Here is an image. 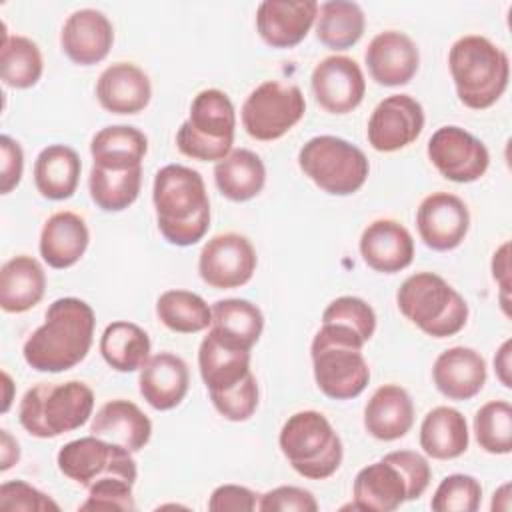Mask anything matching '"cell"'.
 <instances>
[{"label":"cell","mask_w":512,"mask_h":512,"mask_svg":"<svg viewBox=\"0 0 512 512\" xmlns=\"http://www.w3.org/2000/svg\"><path fill=\"white\" fill-rule=\"evenodd\" d=\"M152 202L156 224L166 242L192 246L210 228V200L204 178L198 170L182 164H168L154 176Z\"/></svg>","instance_id":"2"},{"label":"cell","mask_w":512,"mask_h":512,"mask_svg":"<svg viewBox=\"0 0 512 512\" xmlns=\"http://www.w3.org/2000/svg\"><path fill=\"white\" fill-rule=\"evenodd\" d=\"M96 316L90 304L66 296L54 300L38 326L22 346L24 360L38 372H66L80 364L94 340Z\"/></svg>","instance_id":"1"},{"label":"cell","mask_w":512,"mask_h":512,"mask_svg":"<svg viewBox=\"0 0 512 512\" xmlns=\"http://www.w3.org/2000/svg\"><path fill=\"white\" fill-rule=\"evenodd\" d=\"M358 248L366 266L382 274H396L414 260L412 234L390 218L370 222L360 236Z\"/></svg>","instance_id":"22"},{"label":"cell","mask_w":512,"mask_h":512,"mask_svg":"<svg viewBox=\"0 0 512 512\" xmlns=\"http://www.w3.org/2000/svg\"><path fill=\"white\" fill-rule=\"evenodd\" d=\"M210 332L240 348L252 350L264 330V316L256 304L244 298L218 300L212 306Z\"/></svg>","instance_id":"34"},{"label":"cell","mask_w":512,"mask_h":512,"mask_svg":"<svg viewBox=\"0 0 512 512\" xmlns=\"http://www.w3.org/2000/svg\"><path fill=\"white\" fill-rule=\"evenodd\" d=\"M96 98L112 114H138L152 98L150 78L132 62L110 64L98 76Z\"/></svg>","instance_id":"24"},{"label":"cell","mask_w":512,"mask_h":512,"mask_svg":"<svg viewBox=\"0 0 512 512\" xmlns=\"http://www.w3.org/2000/svg\"><path fill=\"white\" fill-rule=\"evenodd\" d=\"M424 128V108L408 94H390L372 110L366 138L378 152H396L410 146Z\"/></svg>","instance_id":"16"},{"label":"cell","mask_w":512,"mask_h":512,"mask_svg":"<svg viewBox=\"0 0 512 512\" xmlns=\"http://www.w3.org/2000/svg\"><path fill=\"white\" fill-rule=\"evenodd\" d=\"M470 432L460 410L432 408L420 424V448L434 460H452L468 450Z\"/></svg>","instance_id":"31"},{"label":"cell","mask_w":512,"mask_h":512,"mask_svg":"<svg viewBox=\"0 0 512 512\" xmlns=\"http://www.w3.org/2000/svg\"><path fill=\"white\" fill-rule=\"evenodd\" d=\"M486 360L480 352L468 346H452L438 354L432 366L436 390L448 400H470L486 384Z\"/></svg>","instance_id":"23"},{"label":"cell","mask_w":512,"mask_h":512,"mask_svg":"<svg viewBox=\"0 0 512 512\" xmlns=\"http://www.w3.org/2000/svg\"><path fill=\"white\" fill-rule=\"evenodd\" d=\"M142 398L154 410L176 408L190 386L186 362L172 352H158L146 360L138 378Z\"/></svg>","instance_id":"25"},{"label":"cell","mask_w":512,"mask_h":512,"mask_svg":"<svg viewBox=\"0 0 512 512\" xmlns=\"http://www.w3.org/2000/svg\"><path fill=\"white\" fill-rule=\"evenodd\" d=\"M448 68L460 102L472 110L494 106L508 88L510 60L484 36L458 38L448 52Z\"/></svg>","instance_id":"6"},{"label":"cell","mask_w":512,"mask_h":512,"mask_svg":"<svg viewBox=\"0 0 512 512\" xmlns=\"http://www.w3.org/2000/svg\"><path fill=\"white\" fill-rule=\"evenodd\" d=\"M2 380H4V402H2V412H8L10 402H12V388H14V384H12L10 376H8V372H2Z\"/></svg>","instance_id":"52"},{"label":"cell","mask_w":512,"mask_h":512,"mask_svg":"<svg viewBox=\"0 0 512 512\" xmlns=\"http://www.w3.org/2000/svg\"><path fill=\"white\" fill-rule=\"evenodd\" d=\"M0 192L10 194L22 178L24 170V152L22 146L10 138V136H0Z\"/></svg>","instance_id":"47"},{"label":"cell","mask_w":512,"mask_h":512,"mask_svg":"<svg viewBox=\"0 0 512 512\" xmlns=\"http://www.w3.org/2000/svg\"><path fill=\"white\" fill-rule=\"evenodd\" d=\"M114 44V28L106 14L94 8L72 12L60 32L64 54L80 66L102 62Z\"/></svg>","instance_id":"21"},{"label":"cell","mask_w":512,"mask_h":512,"mask_svg":"<svg viewBox=\"0 0 512 512\" xmlns=\"http://www.w3.org/2000/svg\"><path fill=\"white\" fill-rule=\"evenodd\" d=\"M56 462L66 478L84 488L108 476H120L132 482H136L138 476L132 452L94 434L64 444L58 450Z\"/></svg>","instance_id":"13"},{"label":"cell","mask_w":512,"mask_h":512,"mask_svg":"<svg viewBox=\"0 0 512 512\" xmlns=\"http://www.w3.org/2000/svg\"><path fill=\"white\" fill-rule=\"evenodd\" d=\"M90 242V232L82 216L62 210L52 214L40 232V256L56 270L74 266L86 252Z\"/></svg>","instance_id":"28"},{"label":"cell","mask_w":512,"mask_h":512,"mask_svg":"<svg viewBox=\"0 0 512 512\" xmlns=\"http://www.w3.org/2000/svg\"><path fill=\"white\" fill-rule=\"evenodd\" d=\"M416 228L428 248L436 252L454 250L464 242L470 228L468 206L456 194L432 192L416 210Z\"/></svg>","instance_id":"18"},{"label":"cell","mask_w":512,"mask_h":512,"mask_svg":"<svg viewBox=\"0 0 512 512\" xmlns=\"http://www.w3.org/2000/svg\"><path fill=\"white\" fill-rule=\"evenodd\" d=\"M432 478L428 460L414 450L388 452L378 462L364 466L352 486V508L392 512L406 500L420 498Z\"/></svg>","instance_id":"4"},{"label":"cell","mask_w":512,"mask_h":512,"mask_svg":"<svg viewBox=\"0 0 512 512\" xmlns=\"http://www.w3.org/2000/svg\"><path fill=\"white\" fill-rule=\"evenodd\" d=\"M482 502V486L470 474L446 476L430 502L436 512H476Z\"/></svg>","instance_id":"41"},{"label":"cell","mask_w":512,"mask_h":512,"mask_svg":"<svg viewBox=\"0 0 512 512\" xmlns=\"http://www.w3.org/2000/svg\"><path fill=\"white\" fill-rule=\"evenodd\" d=\"M364 60L376 84L404 86L418 72L420 52L408 34L384 30L370 40Z\"/></svg>","instance_id":"20"},{"label":"cell","mask_w":512,"mask_h":512,"mask_svg":"<svg viewBox=\"0 0 512 512\" xmlns=\"http://www.w3.org/2000/svg\"><path fill=\"white\" fill-rule=\"evenodd\" d=\"M198 368L220 416L230 422H244L256 412L260 394L250 370V350L208 330L198 348Z\"/></svg>","instance_id":"3"},{"label":"cell","mask_w":512,"mask_h":512,"mask_svg":"<svg viewBox=\"0 0 512 512\" xmlns=\"http://www.w3.org/2000/svg\"><path fill=\"white\" fill-rule=\"evenodd\" d=\"M508 252H510V244L504 242L492 256V278L498 282L500 286V304L504 314L508 316V294H510V260H508Z\"/></svg>","instance_id":"48"},{"label":"cell","mask_w":512,"mask_h":512,"mask_svg":"<svg viewBox=\"0 0 512 512\" xmlns=\"http://www.w3.org/2000/svg\"><path fill=\"white\" fill-rule=\"evenodd\" d=\"M428 158L432 166L458 184L476 182L490 166L486 144L460 126H442L428 140Z\"/></svg>","instance_id":"14"},{"label":"cell","mask_w":512,"mask_h":512,"mask_svg":"<svg viewBox=\"0 0 512 512\" xmlns=\"http://www.w3.org/2000/svg\"><path fill=\"white\" fill-rule=\"evenodd\" d=\"M298 166L320 190L332 196L358 192L370 172L368 158L356 144L330 134L310 138L298 152Z\"/></svg>","instance_id":"11"},{"label":"cell","mask_w":512,"mask_h":512,"mask_svg":"<svg viewBox=\"0 0 512 512\" xmlns=\"http://www.w3.org/2000/svg\"><path fill=\"white\" fill-rule=\"evenodd\" d=\"M310 84L316 102L330 114L352 112L360 106L366 92L360 64L340 54L322 58L312 70Z\"/></svg>","instance_id":"17"},{"label":"cell","mask_w":512,"mask_h":512,"mask_svg":"<svg viewBox=\"0 0 512 512\" xmlns=\"http://www.w3.org/2000/svg\"><path fill=\"white\" fill-rule=\"evenodd\" d=\"M214 182L224 198L232 202H246L262 192L266 184V166L256 152L236 148L216 162Z\"/></svg>","instance_id":"32"},{"label":"cell","mask_w":512,"mask_h":512,"mask_svg":"<svg viewBox=\"0 0 512 512\" xmlns=\"http://www.w3.org/2000/svg\"><path fill=\"white\" fill-rule=\"evenodd\" d=\"M0 508L2 510H24V512H58L60 506L38 488L24 480H10L0 486Z\"/></svg>","instance_id":"44"},{"label":"cell","mask_w":512,"mask_h":512,"mask_svg":"<svg viewBox=\"0 0 512 512\" xmlns=\"http://www.w3.org/2000/svg\"><path fill=\"white\" fill-rule=\"evenodd\" d=\"M0 436H2V444H0V470H8L10 466H14L20 458V448H18V442L10 436L8 430H0Z\"/></svg>","instance_id":"50"},{"label":"cell","mask_w":512,"mask_h":512,"mask_svg":"<svg viewBox=\"0 0 512 512\" xmlns=\"http://www.w3.org/2000/svg\"><path fill=\"white\" fill-rule=\"evenodd\" d=\"M306 112V100L296 84L266 80L242 104V126L254 140L272 142L292 130Z\"/></svg>","instance_id":"12"},{"label":"cell","mask_w":512,"mask_h":512,"mask_svg":"<svg viewBox=\"0 0 512 512\" xmlns=\"http://www.w3.org/2000/svg\"><path fill=\"white\" fill-rule=\"evenodd\" d=\"M236 130L234 104L226 92L206 88L190 104L188 120L176 132L178 150L200 162H220L232 152Z\"/></svg>","instance_id":"10"},{"label":"cell","mask_w":512,"mask_h":512,"mask_svg":"<svg viewBox=\"0 0 512 512\" xmlns=\"http://www.w3.org/2000/svg\"><path fill=\"white\" fill-rule=\"evenodd\" d=\"M316 38L330 50H348L364 34L366 16L356 2L328 0L316 16Z\"/></svg>","instance_id":"36"},{"label":"cell","mask_w":512,"mask_h":512,"mask_svg":"<svg viewBox=\"0 0 512 512\" xmlns=\"http://www.w3.org/2000/svg\"><path fill=\"white\" fill-rule=\"evenodd\" d=\"M100 354L112 370L136 372L150 358V338L138 324L116 320L100 336Z\"/></svg>","instance_id":"35"},{"label":"cell","mask_w":512,"mask_h":512,"mask_svg":"<svg viewBox=\"0 0 512 512\" xmlns=\"http://www.w3.org/2000/svg\"><path fill=\"white\" fill-rule=\"evenodd\" d=\"M280 450L288 464L304 478H330L342 464V440L316 410H300L292 414L278 436Z\"/></svg>","instance_id":"9"},{"label":"cell","mask_w":512,"mask_h":512,"mask_svg":"<svg viewBox=\"0 0 512 512\" xmlns=\"http://www.w3.org/2000/svg\"><path fill=\"white\" fill-rule=\"evenodd\" d=\"M82 162L74 148L66 144L46 146L34 162V184L48 200H68L80 182Z\"/></svg>","instance_id":"30"},{"label":"cell","mask_w":512,"mask_h":512,"mask_svg":"<svg viewBox=\"0 0 512 512\" xmlns=\"http://www.w3.org/2000/svg\"><path fill=\"white\" fill-rule=\"evenodd\" d=\"M256 508V494L250 488L238 484H222L214 488L208 500V510L212 512H252Z\"/></svg>","instance_id":"46"},{"label":"cell","mask_w":512,"mask_h":512,"mask_svg":"<svg viewBox=\"0 0 512 512\" xmlns=\"http://www.w3.org/2000/svg\"><path fill=\"white\" fill-rule=\"evenodd\" d=\"M258 256L252 242L236 232L212 236L200 250L198 274L218 290L240 288L256 272Z\"/></svg>","instance_id":"15"},{"label":"cell","mask_w":512,"mask_h":512,"mask_svg":"<svg viewBox=\"0 0 512 512\" xmlns=\"http://www.w3.org/2000/svg\"><path fill=\"white\" fill-rule=\"evenodd\" d=\"M262 512H316L318 502L310 490L298 486H278L260 496Z\"/></svg>","instance_id":"45"},{"label":"cell","mask_w":512,"mask_h":512,"mask_svg":"<svg viewBox=\"0 0 512 512\" xmlns=\"http://www.w3.org/2000/svg\"><path fill=\"white\" fill-rule=\"evenodd\" d=\"M46 290V274L40 262L20 254L4 262L0 270V308L20 314L34 308Z\"/></svg>","instance_id":"29"},{"label":"cell","mask_w":512,"mask_h":512,"mask_svg":"<svg viewBox=\"0 0 512 512\" xmlns=\"http://www.w3.org/2000/svg\"><path fill=\"white\" fill-rule=\"evenodd\" d=\"M322 322L348 326L358 332L364 342H368L376 330V314L372 306L356 296H340L332 300L322 312Z\"/></svg>","instance_id":"42"},{"label":"cell","mask_w":512,"mask_h":512,"mask_svg":"<svg viewBox=\"0 0 512 512\" xmlns=\"http://www.w3.org/2000/svg\"><path fill=\"white\" fill-rule=\"evenodd\" d=\"M134 482L120 476H108L96 480L88 488L86 502L80 504V510H106V512H132L136 502L132 496Z\"/></svg>","instance_id":"43"},{"label":"cell","mask_w":512,"mask_h":512,"mask_svg":"<svg viewBox=\"0 0 512 512\" xmlns=\"http://www.w3.org/2000/svg\"><path fill=\"white\" fill-rule=\"evenodd\" d=\"M414 424V402L398 384H384L374 390L364 406V428L376 440L404 438Z\"/></svg>","instance_id":"27"},{"label":"cell","mask_w":512,"mask_h":512,"mask_svg":"<svg viewBox=\"0 0 512 512\" xmlns=\"http://www.w3.org/2000/svg\"><path fill=\"white\" fill-rule=\"evenodd\" d=\"M148 152V138L134 126H106L90 142L92 166L108 170H130L142 166Z\"/></svg>","instance_id":"33"},{"label":"cell","mask_w":512,"mask_h":512,"mask_svg":"<svg viewBox=\"0 0 512 512\" xmlns=\"http://www.w3.org/2000/svg\"><path fill=\"white\" fill-rule=\"evenodd\" d=\"M396 304L406 320L432 338L454 336L468 322L462 294L434 272L408 276L396 292Z\"/></svg>","instance_id":"8"},{"label":"cell","mask_w":512,"mask_h":512,"mask_svg":"<svg viewBox=\"0 0 512 512\" xmlns=\"http://www.w3.org/2000/svg\"><path fill=\"white\" fill-rule=\"evenodd\" d=\"M142 166L130 170H108L92 166L88 178V190L92 202L104 212H122L140 194Z\"/></svg>","instance_id":"39"},{"label":"cell","mask_w":512,"mask_h":512,"mask_svg":"<svg viewBox=\"0 0 512 512\" xmlns=\"http://www.w3.org/2000/svg\"><path fill=\"white\" fill-rule=\"evenodd\" d=\"M510 348H512V342L504 340L502 346L498 348L496 356H494V370H496V376H498V380L502 382L504 388H512V380H510Z\"/></svg>","instance_id":"49"},{"label":"cell","mask_w":512,"mask_h":512,"mask_svg":"<svg viewBox=\"0 0 512 512\" xmlns=\"http://www.w3.org/2000/svg\"><path fill=\"white\" fill-rule=\"evenodd\" d=\"M318 8L314 0H264L256 10V30L272 48H294L308 36Z\"/></svg>","instance_id":"19"},{"label":"cell","mask_w":512,"mask_h":512,"mask_svg":"<svg viewBox=\"0 0 512 512\" xmlns=\"http://www.w3.org/2000/svg\"><path fill=\"white\" fill-rule=\"evenodd\" d=\"M90 432L134 454L150 442L152 422L134 402L116 398L100 406L92 418Z\"/></svg>","instance_id":"26"},{"label":"cell","mask_w":512,"mask_h":512,"mask_svg":"<svg viewBox=\"0 0 512 512\" xmlns=\"http://www.w3.org/2000/svg\"><path fill=\"white\" fill-rule=\"evenodd\" d=\"M92 410L94 392L86 382H40L22 396L18 420L30 436L56 438L84 426Z\"/></svg>","instance_id":"7"},{"label":"cell","mask_w":512,"mask_h":512,"mask_svg":"<svg viewBox=\"0 0 512 512\" xmlns=\"http://www.w3.org/2000/svg\"><path fill=\"white\" fill-rule=\"evenodd\" d=\"M158 320L172 332L196 334L210 328L212 308L190 290H166L156 300Z\"/></svg>","instance_id":"38"},{"label":"cell","mask_w":512,"mask_h":512,"mask_svg":"<svg viewBox=\"0 0 512 512\" xmlns=\"http://www.w3.org/2000/svg\"><path fill=\"white\" fill-rule=\"evenodd\" d=\"M44 70V60L40 48L34 40L26 36H10L2 32L0 44V74L2 82L10 88H32Z\"/></svg>","instance_id":"37"},{"label":"cell","mask_w":512,"mask_h":512,"mask_svg":"<svg viewBox=\"0 0 512 512\" xmlns=\"http://www.w3.org/2000/svg\"><path fill=\"white\" fill-rule=\"evenodd\" d=\"M510 484H502L496 492H494V498H492V510H510Z\"/></svg>","instance_id":"51"},{"label":"cell","mask_w":512,"mask_h":512,"mask_svg":"<svg viewBox=\"0 0 512 512\" xmlns=\"http://www.w3.org/2000/svg\"><path fill=\"white\" fill-rule=\"evenodd\" d=\"M364 340L348 326L322 322L312 338L310 356L318 390L332 400H352L370 382V368L362 354Z\"/></svg>","instance_id":"5"},{"label":"cell","mask_w":512,"mask_h":512,"mask_svg":"<svg viewBox=\"0 0 512 512\" xmlns=\"http://www.w3.org/2000/svg\"><path fill=\"white\" fill-rule=\"evenodd\" d=\"M474 436L488 454H510L512 450V406L506 400L482 404L474 416Z\"/></svg>","instance_id":"40"}]
</instances>
